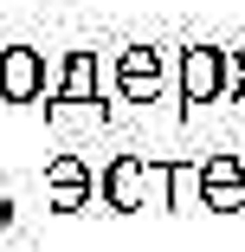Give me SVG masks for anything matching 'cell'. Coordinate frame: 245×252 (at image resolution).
<instances>
[{
    "label": "cell",
    "mask_w": 245,
    "mask_h": 252,
    "mask_svg": "<svg viewBox=\"0 0 245 252\" xmlns=\"http://www.w3.org/2000/svg\"><path fill=\"white\" fill-rule=\"evenodd\" d=\"M174 91L187 110L226 97V45H181L174 52Z\"/></svg>",
    "instance_id": "obj_1"
},
{
    "label": "cell",
    "mask_w": 245,
    "mask_h": 252,
    "mask_svg": "<svg viewBox=\"0 0 245 252\" xmlns=\"http://www.w3.org/2000/svg\"><path fill=\"white\" fill-rule=\"evenodd\" d=\"M193 200H200V156L162 162V207H168V214H187Z\"/></svg>",
    "instance_id": "obj_7"
},
{
    "label": "cell",
    "mask_w": 245,
    "mask_h": 252,
    "mask_svg": "<svg viewBox=\"0 0 245 252\" xmlns=\"http://www.w3.org/2000/svg\"><path fill=\"white\" fill-rule=\"evenodd\" d=\"M97 200H104L110 214H136V207H155L149 156H116L104 175H97Z\"/></svg>",
    "instance_id": "obj_2"
},
{
    "label": "cell",
    "mask_w": 245,
    "mask_h": 252,
    "mask_svg": "<svg viewBox=\"0 0 245 252\" xmlns=\"http://www.w3.org/2000/svg\"><path fill=\"white\" fill-rule=\"evenodd\" d=\"M200 207H213V214L245 207V162L239 156H200Z\"/></svg>",
    "instance_id": "obj_5"
},
{
    "label": "cell",
    "mask_w": 245,
    "mask_h": 252,
    "mask_svg": "<svg viewBox=\"0 0 245 252\" xmlns=\"http://www.w3.org/2000/svg\"><path fill=\"white\" fill-rule=\"evenodd\" d=\"M45 188H52V214L97 207V175H90L78 156H58V162H45Z\"/></svg>",
    "instance_id": "obj_6"
},
{
    "label": "cell",
    "mask_w": 245,
    "mask_h": 252,
    "mask_svg": "<svg viewBox=\"0 0 245 252\" xmlns=\"http://www.w3.org/2000/svg\"><path fill=\"white\" fill-rule=\"evenodd\" d=\"M162 84H168L162 45H129V52H116V97L123 104H149Z\"/></svg>",
    "instance_id": "obj_4"
},
{
    "label": "cell",
    "mask_w": 245,
    "mask_h": 252,
    "mask_svg": "<svg viewBox=\"0 0 245 252\" xmlns=\"http://www.w3.org/2000/svg\"><path fill=\"white\" fill-rule=\"evenodd\" d=\"M45 78H52V65L39 45H0V97L7 104H39Z\"/></svg>",
    "instance_id": "obj_3"
}]
</instances>
